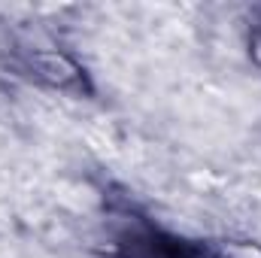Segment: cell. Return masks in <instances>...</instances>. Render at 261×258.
Returning <instances> with one entry per match:
<instances>
[{
	"mask_svg": "<svg viewBox=\"0 0 261 258\" xmlns=\"http://www.w3.org/2000/svg\"><path fill=\"white\" fill-rule=\"evenodd\" d=\"M122 249L128 258H219L203 243H189L182 237L164 234V231H130L122 237Z\"/></svg>",
	"mask_w": 261,
	"mask_h": 258,
	"instance_id": "obj_1",
	"label": "cell"
},
{
	"mask_svg": "<svg viewBox=\"0 0 261 258\" xmlns=\"http://www.w3.org/2000/svg\"><path fill=\"white\" fill-rule=\"evenodd\" d=\"M28 70H31L34 79H40L49 88L73 91V94L88 91L85 70L76 61H70L67 55H61V52H34V55H28Z\"/></svg>",
	"mask_w": 261,
	"mask_h": 258,
	"instance_id": "obj_2",
	"label": "cell"
},
{
	"mask_svg": "<svg viewBox=\"0 0 261 258\" xmlns=\"http://www.w3.org/2000/svg\"><path fill=\"white\" fill-rule=\"evenodd\" d=\"M252 55H255V61L261 64V24L252 31Z\"/></svg>",
	"mask_w": 261,
	"mask_h": 258,
	"instance_id": "obj_3",
	"label": "cell"
}]
</instances>
